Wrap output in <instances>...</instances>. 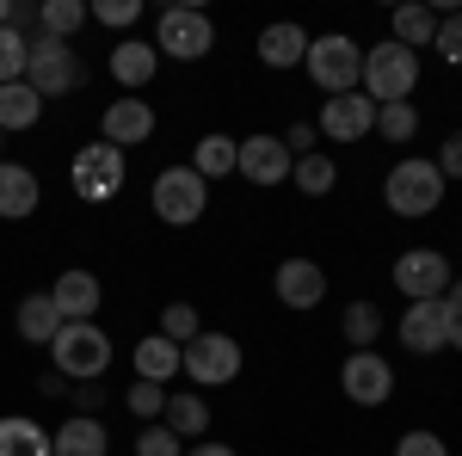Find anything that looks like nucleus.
Here are the masks:
<instances>
[{
	"instance_id": "obj_1",
	"label": "nucleus",
	"mask_w": 462,
	"mask_h": 456,
	"mask_svg": "<svg viewBox=\"0 0 462 456\" xmlns=\"http://www.w3.org/2000/svg\"><path fill=\"white\" fill-rule=\"evenodd\" d=\"M413 87H420V56H413V50H401V43H389V37L364 50V80H357V93H364L370 106L413 99Z\"/></svg>"
},
{
	"instance_id": "obj_2",
	"label": "nucleus",
	"mask_w": 462,
	"mask_h": 456,
	"mask_svg": "<svg viewBox=\"0 0 462 456\" xmlns=\"http://www.w3.org/2000/svg\"><path fill=\"white\" fill-rule=\"evenodd\" d=\"M302 69L315 80L327 99H339V93H357V80H364V43L346 32H327V37H309V56H302Z\"/></svg>"
},
{
	"instance_id": "obj_3",
	"label": "nucleus",
	"mask_w": 462,
	"mask_h": 456,
	"mask_svg": "<svg viewBox=\"0 0 462 456\" xmlns=\"http://www.w3.org/2000/svg\"><path fill=\"white\" fill-rule=\"evenodd\" d=\"M383 204L394 216H407V222H420L444 204V173L431 167L426 154H407V161H394L389 179H383Z\"/></svg>"
},
{
	"instance_id": "obj_4",
	"label": "nucleus",
	"mask_w": 462,
	"mask_h": 456,
	"mask_svg": "<svg viewBox=\"0 0 462 456\" xmlns=\"http://www.w3.org/2000/svg\"><path fill=\"white\" fill-rule=\"evenodd\" d=\"M50 364H56V377H69V383H99L111 370V340L99 321H69L62 333H56V346H50Z\"/></svg>"
},
{
	"instance_id": "obj_5",
	"label": "nucleus",
	"mask_w": 462,
	"mask_h": 456,
	"mask_svg": "<svg viewBox=\"0 0 462 456\" xmlns=\"http://www.w3.org/2000/svg\"><path fill=\"white\" fill-rule=\"evenodd\" d=\"M80 80H87V69H80L74 43L43 37V32L25 43V87H32L37 99H62V93H74V87H80Z\"/></svg>"
},
{
	"instance_id": "obj_6",
	"label": "nucleus",
	"mask_w": 462,
	"mask_h": 456,
	"mask_svg": "<svg viewBox=\"0 0 462 456\" xmlns=\"http://www.w3.org/2000/svg\"><path fill=\"white\" fill-rule=\"evenodd\" d=\"M154 50H161V62L167 56L173 62H204L216 50V19L198 13V6H161L154 13Z\"/></svg>"
},
{
	"instance_id": "obj_7",
	"label": "nucleus",
	"mask_w": 462,
	"mask_h": 456,
	"mask_svg": "<svg viewBox=\"0 0 462 456\" xmlns=\"http://www.w3.org/2000/svg\"><path fill=\"white\" fill-rule=\"evenodd\" d=\"M124 179H130V161H124V148H111V142H87L80 154H74L69 167V185L80 204H111L117 191H124Z\"/></svg>"
},
{
	"instance_id": "obj_8",
	"label": "nucleus",
	"mask_w": 462,
	"mask_h": 456,
	"mask_svg": "<svg viewBox=\"0 0 462 456\" xmlns=\"http://www.w3.org/2000/svg\"><path fill=\"white\" fill-rule=\"evenodd\" d=\"M148 204H154V216H161L167 228H191L198 216L210 210V179L191 173V161H185V167H167V173H154Z\"/></svg>"
},
{
	"instance_id": "obj_9",
	"label": "nucleus",
	"mask_w": 462,
	"mask_h": 456,
	"mask_svg": "<svg viewBox=\"0 0 462 456\" xmlns=\"http://www.w3.org/2000/svg\"><path fill=\"white\" fill-rule=\"evenodd\" d=\"M185 377L191 388H222L241 377V340H228V333H198L191 346H185Z\"/></svg>"
},
{
	"instance_id": "obj_10",
	"label": "nucleus",
	"mask_w": 462,
	"mask_h": 456,
	"mask_svg": "<svg viewBox=\"0 0 462 456\" xmlns=\"http://www.w3.org/2000/svg\"><path fill=\"white\" fill-rule=\"evenodd\" d=\"M394 290H401L407 302L444 296V290H450V259H444L438 247H407V253L394 259Z\"/></svg>"
},
{
	"instance_id": "obj_11",
	"label": "nucleus",
	"mask_w": 462,
	"mask_h": 456,
	"mask_svg": "<svg viewBox=\"0 0 462 456\" xmlns=\"http://www.w3.org/2000/svg\"><path fill=\"white\" fill-rule=\"evenodd\" d=\"M339 388H346V401L357 407H383L394 395V370L383 351H346V364H339Z\"/></svg>"
},
{
	"instance_id": "obj_12",
	"label": "nucleus",
	"mask_w": 462,
	"mask_h": 456,
	"mask_svg": "<svg viewBox=\"0 0 462 456\" xmlns=\"http://www.w3.org/2000/svg\"><path fill=\"white\" fill-rule=\"evenodd\" d=\"M450 327H457V315H450L444 296H431V302H407V315H401V346L420 351V358H431V351H444Z\"/></svg>"
},
{
	"instance_id": "obj_13",
	"label": "nucleus",
	"mask_w": 462,
	"mask_h": 456,
	"mask_svg": "<svg viewBox=\"0 0 462 456\" xmlns=\"http://www.w3.org/2000/svg\"><path fill=\"white\" fill-rule=\"evenodd\" d=\"M272 290H278V302L296 309V315H309L327 302V272H320L315 259H284L278 272H272Z\"/></svg>"
},
{
	"instance_id": "obj_14",
	"label": "nucleus",
	"mask_w": 462,
	"mask_h": 456,
	"mask_svg": "<svg viewBox=\"0 0 462 456\" xmlns=\"http://www.w3.org/2000/svg\"><path fill=\"white\" fill-rule=\"evenodd\" d=\"M315 130L327 142H364L370 130H376V106H370L364 93H339V99H327V106H320Z\"/></svg>"
},
{
	"instance_id": "obj_15",
	"label": "nucleus",
	"mask_w": 462,
	"mask_h": 456,
	"mask_svg": "<svg viewBox=\"0 0 462 456\" xmlns=\"http://www.w3.org/2000/svg\"><path fill=\"white\" fill-rule=\"evenodd\" d=\"M154 136V106L148 99H111L106 117H99V142L111 148H136V142Z\"/></svg>"
},
{
	"instance_id": "obj_16",
	"label": "nucleus",
	"mask_w": 462,
	"mask_h": 456,
	"mask_svg": "<svg viewBox=\"0 0 462 456\" xmlns=\"http://www.w3.org/2000/svg\"><path fill=\"white\" fill-rule=\"evenodd\" d=\"M290 167H296V161H290L284 136H247L241 142V167H235V173L253 179V185H284Z\"/></svg>"
},
{
	"instance_id": "obj_17",
	"label": "nucleus",
	"mask_w": 462,
	"mask_h": 456,
	"mask_svg": "<svg viewBox=\"0 0 462 456\" xmlns=\"http://www.w3.org/2000/svg\"><path fill=\"white\" fill-rule=\"evenodd\" d=\"M50 296H56L62 321H99V302H106V290H99V278L87 265H69L62 278L50 284Z\"/></svg>"
},
{
	"instance_id": "obj_18",
	"label": "nucleus",
	"mask_w": 462,
	"mask_h": 456,
	"mask_svg": "<svg viewBox=\"0 0 462 456\" xmlns=\"http://www.w3.org/2000/svg\"><path fill=\"white\" fill-rule=\"evenodd\" d=\"M13 327H19V340H25V346H56V333H62L69 321H62V309H56V296H50V290H32V296H19Z\"/></svg>"
},
{
	"instance_id": "obj_19",
	"label": "nucleus",
	"mask_w": 462,
	"mask_h": 456,
	"mask_svg": "<svg viewBox=\"0 0 462 456\" xmlns=\"http://www.w3.org/2000/svg\"><path fill=\"white\" fill-rule=\"evenodd\" d=\"M130 364H136V383H161L167 388L179 370H185V346H173L167 333H148V340H136Z\"/></svg>"
},
{
	"instance_id": "obj_20",
	"label": "nucleus",
	"mask_w": 462,
	"mask_h": 456,
	"mask_svg": "<svg viewBox=\"0 0 462 456\" xmlns=\"http://www.w3.org/2000/svg\"><path fill=\"white\" fill-rule=\"evenodd\" d=\"M154 74H161V50H154V43H143V37H124V43L111 50V80H117L124 93H143Z\"/></svg>"
},
{
	"instance_id": "obj_21",
	"label": "nucleus",
	"mask_w": 462,
	"mask_h": 456,
	"mask_svg": "<svg viewBox=\"0 0 462 456\" xmlns=\"http://www.w3.org/2000/svg\"><path fill=\"white\" fill-rule=\"evenodd\" d=\"M438 6H426V0H407V6H394V19H389V43H401V50H431V37H438Z\"/></svg>"
},
{
	"instance_id": "obj_22",
	"label": "nucleus",
	"mask_w": 462,
	"mask_h": 456,
	"mask_svg": "<svg viewBox=\"0 0 462 456\" xmlns=\"http://www.w3.org/2000/svg\"><path fill=\"white\" fill-rule=\"evenodd\" d=\"M37 173L19 167V161H0V222H25L37 210Z\"/></svg>"
},
{
	"instance_id": "obj_23",
	"label": "nucleus",
	"mask_w": 462,
	"mask_h": 456,
	"mask_svg": "<svg viewBox=\"0 0 462 456\" xmlns=\"http://www.w3.org/2000/svg\"><path fill=\"white\" fill-rule=\"evenodd\" d=\"M106 420H87V414H69V420L50 432V451L56 456H106Z\"/></svg>"
},
{
	"instance_id": "obj_24",
	"label": "nucleus",
	"mask_w": 462,
	"mask_h": 456,
	"mask_svg": "<svg viewBox=\"0 0 462 456\" xmlns=\"http://www.w3.org/2000/svg\"><path fill=\"white\" fill-rule=\"evenodd\" d=\"M302 56H309V32H302V25L278 19V25L259 32V62H265V69H296Z\"/></svg>"
},
{
	"instance_id": "obj_25",
	"label": "nucleus",
	"mask_w": 462,
	"mask_h": 456,
	"mask_svg": "<svg viewBox=\"0 0 462 456\" xmlns=\"http://www.w3.org/2000/svg\"><path fill=\"white\" fill-rule=\"evenodd\" d=\"M161 425L173 432V438H185V444H198L204 432H210V401L191 388V395H167V414H161Z\"/></svg>"
},
{
	"instance_id": "obj_26",
	"label": "nucleus",
	"mask_w": 462,
	"mask_h": 456,
	"mask_svg": "<svg viewBox=\"0 0 462 456\" xmlns=\"http://www.w3.org/2000/svg\"><path fill=\"white\" fill-rule=\"evenodd\" d=\"M241 167V142L222 136V130H210V136H198V148H191V173L198 179H228Z\"/></svg>"
},
{
	"instance_id": "obj_27",
	"label": "nucleus",
	"mask_w": 462,
	"mask_h": 456,
	"mask_svg": "<svg viewBox=\"0 0 462 456\" xmlns=\"http://www.w3.org/2000/svg\"><path fill=\"white\" fill-rule=\"evenodd\" d=\"M0 456H56V451L32 414H0Z\"/></svg>"
},
{
	"instance_id": "obj_28",
	"label": "nucleus",
	"mask_w": 462,
	"mask_h": 456,
	"mask_svg": "<svg viewBox=\"0 0 462 456\" xmlns=\"http://www.w3.org/2000/svg\"><path fill=\"white\" fill-rule=\"evenodd\" d=\"M93 19V6L87 0H43L37 6V32L43 37H62V43H74V32Z\"/></svg>"
},
{
	"instance_id": "obj_29",
	"label": "nucleus",
	"mask_w": 462,
	"mask_h": 456,
	"mask_svg": "<svg viewBox=\"0 0 462 456\" xmlns=\"http://www.w3.org/2000/svg\"><path fill=\"white\" fill-rule=\"evenodd\" d=\"M37 117H43V99H37L25 80L0 87V136H13V130H32Z\"/></svg>"
},
{
	"instance_id": "obj_30",
	"label": "nucleus",
	"mask_w": 462,
	"mask_h": 456,
	"mask_svg": "<svg viewBox=\"0 0 462 456\" xmlns=\"http://www.w3.org/2000/svg\"><path fill=\"white\" fill-rule=\"evenodd\" d=\"M339 333H346L352 351H376V340H383V309H376V302H346Z\"/></svg>"
},
{
	"instance_id": "obj_31",
	"label": "nucleus",
	"mask_w": 462,
	"mask_h": 456,
	"mask_svg": "<svg viewBox=\"0 0 462 456\" xmlns=\"http://www.w3.org/2000/svg\"><path fill=\"white\" fill-rule=\"evenodd\" d=\"M290 179H296V191H302V198H327V191H333V179H339V167H333V154H302V161H296V167H290Z\"/></svg>"
},
{
	"instance_id": "obj_32",
	"label": "nucleus",
	"mask_w": 462,
	"mask_h": 456,
	"mask_svg": "<svg viewBox=\"0 0 462 456\" xmlns=\"http://www.w3.org/2000/svg\"><path fill=\"white\" fill-rule=\"evenodd\" d=\"M376 136H383V142H413V136H420V111H413V99L376 106Z\"/></svg>"
},
{
	"instance_id": "obj_33",
	"label": "nucleus",
	"mask_w": 462,
	"mask_h": 456,
	"mask_svg": "<svg viewBox=\"0 0 462 456\" xmlns=\"http://www.w3.org/2000/svg\"><path fill=\"white\" fill-rule=\"evenodd\" d=\"M161 333H167L173 346H191V340L204 333V321H198L191 302H167V309H161Z\"/></svg>"
},
{
	"instance_id": "obj_34",
	"label": "nucleus",
	"mask_w": 462,
	"mask_h": 456,
	"mask_svg": "<svg viewBox=\"0 0 462 456\" xmlns=\"http://www.w3.org/2000/svg\"><path fill=\"white\" fill-rule=\"evenodd\" d=\"M124 407H130L143 425H154L161 414H167V388H161V383H130V388H124Z\"/></svg>"
},
{
	"instance_id": "obj_35",
	"label": "nucleus",
	"mask_w": 462,
	"mask_h": 456,
	"mask_svg": "<svg viewBox=\"0 0 462 456\" xmlns=\"http://www.w3.org/2000/svg\"><path fill=\"white\" fill-rule=\"evenodd\" d=\"M13 80H25V37L0 25V87H13Z\"/></svg>"
},
{
	"instance_id": "obj_36",
	"label": "nucleus",
	"mask_w": 462,
	"mask_h": 456,
	"mask_svg": "<svg viewBox=\"0 0 462 456\" xmlns=\"http://www.w3.org/2000/svg\"><path fill=\"white\" fill-rule=\"evenodd\" d=\"M431 50H438L450 69H462V13H444V19H438V37H431Z\"/></svg>"
},
{
	"instance_id": "obj_37",
	"label": "nucleus",
	"mask_w": 462,
	"mask_h": 456,
	"mask_svg": "<svg viewBox=\"0 0 462 456\" xmlns=\"http://www.w3.org/2000/svg\"><path fill=\"white\" fill-rule=\"evenodd\" d=\"M136 456H185V438H173L167 425L154 420V425H143V438H136Z\"/></svg>"
},
{
	"instance_id": "obj_38",
	"label": "nucleus",
	"mask_w": 462,
	"mask_h": 456,
	"mask_svg": "<svg viewBox=\"0 0 462 456\" xmlns=\"http://www.w3.org/2000/svg\"><path fill=\"white\" fill-rule=\"evenodd\" d=\"M394 456H450V444L438 432H426V425H413L407 438H394Z\"/></svg>"
},
{
	"instance_id": "obj_39",
	"label": "nucleus",
	"mask_w": 462,
	"mask_h": 456,
	"mask_svg": "<svg viewBox=\"0 0 462 456\" xmlns=\"http://www.w3.org/2000/svg\"><path fill=\"white\" fill-rule=\"evenodd\" d=\"M93 19L111 25V32H124V25H136V19H143V0H99V6H93Z\"/></svg>"
},
{
	"instance_id": "obj_40",
	"label": "nucleus",
	"mask_w": 462,
	"mask_h": 456,
	"mask_svg": "<svg viewBox=\"0 0 462 456\" xmlns=\"http://www.w3.org/2000/svg\"><path fill=\"white\" fill-rule=\"evenodd\" d=\"M444 179H462V130H450L444 136V148H438V161H431Z\"/></svg>"
},
{
	"instance_id": "obj_41",
	"label": "nucleus",
	"mask_w": 462,
	"mask_h": 456,
	"mask_svg": "<svg viewBox=\"0 0 462 456\" xmlns=\"http://www.w3.org/2000/svg\"><path fill=\"white\" fill-rule=\"evenodd\" d=\"M315 136H320L315 124H290V130H284V148H290V161H302V154H315Z\"/></svg>"
},
{
	"instance_id": "obj_42",
	"label": "nucleus",
	"mask_w": 462,
	"mask_h": 456,
	"mask_svg": "<svg viewBox=\"0 0 462 456\" xmlns=\"http://www.w3.org/2000/svg\"><path fill=\"white\" fill-rule=\"evenodd\" d=\"M37 395H69V377H37Z\"/></svg>"
},
{
	"instance_id": "obj_43",
	"label": "nucleus",
	"mask_w": 462,
	"mask_h": 456,
	"mask_svg": "<svg viewBox=\"0 0 462 456\" xmlns=\"http://www.w3.org/2000/svg\"><path fill=\"white\" fill-rule=\"evenodd\" d=\"M444 302H450V315L462 321V278H450V290H444Z\"/></svg>"
},
{
	"instance_id": "obj_44",
	"label": "nucleus",
	"mask_w": 462,
	"mask_h": 456,
	"mask_svg": "<svg viewBox=\"0 0 462 456\" xmlns=\"http://www.w3.org/2000/svg\"><path fill=\"white\" fill-rule=\"evenodd\" d=\"M185 456H235L228 444H185Z\"/></svg>"
},
{
	"instance_id": "obj_45",
	"label": "nucleus",
	"mask_w": 462,
	"mask_h": 456,
	"mask_svg": "<svg viewBox=\"0 0 462 456\" xmlns=\"http://www.w3.org/2000/svg\"><path fill=\"white\" fill-rule=\"evenodd\" d=\"M444 351H462V321L450 327V340H444Z\"/></svg>"
},
{
	"instance_id": "obj_46",
	"label": "nucleus",
	"mask_w": 462,
	"mask_h": 456,
	"mask_svg": "<svg viewBox=\"0 0 462 456\" xmlns=\"http://www.w3.org/2000/svg\"><path fill=\"white\" fill-rule=\"evenodd\" d=\"M0 142H6V136H0Z\"/></svg>"
}]
</instances>
